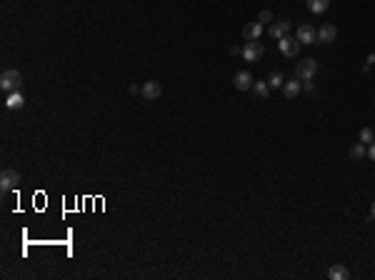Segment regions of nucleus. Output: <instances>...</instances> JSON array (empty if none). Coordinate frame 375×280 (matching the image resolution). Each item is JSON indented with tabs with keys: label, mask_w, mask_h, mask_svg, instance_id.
<instances>
[{
	"label": "nucleus",
	"mask_w": 375,
	"mask_h": 280,
	"mask_svg": "<svg viewBox=\"0 0 375 280\" xmlns=\"http://www.w3.org/2000/svg\"><path fill=\"white\" fill-rule=\"evenodd\" d=\"M20 85H23V75L18 70H5L3 75H0V88H3L5 93L20 90Z\"/></svg>",
	"instance_id": "1"
},
{
	"label": "nucleus",
	"mask_w": 375,
	"mask_h": 280,
	"mask_svg": "<svg viewBox=\"0 0 375 280\" xmlns=\"http://www.w3.org/2000/svg\"><path fill=\"white\" fill-rule=\"evenodd\" d=\"M318 73V63L313 58H305L295 65V78L298 80H313V75Z\"/></svg>",
	"instance_id": "2"
},
{
	"label": "nucleus",
	"mask_w": 375,
	"mask_h": 280,
	"mask_svg": "<svg viewBox=\"0 0 375 280\" xmlns=\"http://www.w3.org/2000/svg\"><path fill=\"white\" fill-rule=\"evenodd\" d=\"M278 45H280V53H283L285 58H295V55L300 53V40L293 38V35H283V38L278 40Z\"/></svg>",
	"instance_id": "3"
},
{
	"label": "nucleus",
	"mask_w": 375,
	"mask_h": 280,
	"mask_svg": "<svg viewBox=\"0 0 375 280\" xmlns=\"http://www.w3.org/2000/svg\"><path fill=\"white\" fill-rule=\"evenodd\" d=\"M263 53H265V48H263V43H260V40H248V43H245V48H243V58H245L248 63L260 60V58H263Z\"/></svg>",
	"instance_id": "4"
},
{
	"label": "nucleus",
	"mask_w": 375,
	"mask_h": 280,
	"mask_svg": "<svg viewBox=\"0 0 375 280\" xmlns=\"http://www.w3.org/2000/svg\"><path fill=\"white\" fill-rule=\"evenodd\" d=\"M18 180H20V173H18V170H3V173H0V190H3V193L13 190V188L18 185Z\"/></svg>",
	"instance_id": "5"
},
{
	"label": "nucleus",
	"mask_w": 375,
	"mask_h": 280,
	"mask_svg": "<svg viewBox=\"0 0 375 280\" xmlns=\"http://www.w3.org/2000/svg\"><path fill=\"white\" fill-rule=\"evenodd\" d=\"M298 40H300V45H313V43H318V33H315V28L313 25H300L298 28V35H295Z\"/></svg>",
	"instance_id": "6"
},
{
	"label": "nucleus",
	"mask_w": 375,
	"mask_h": 280,
	"mask_svg": "<svg viewBox=\"0 0 375 280\" xmlns=\"http://www.w3.org/2000/svg\"><path fill=\"white\" fill-rule=\"evenodd\" d=\"M160 93H163V88H160L158 80H148V83H143V88H140V95H143L145 100H158Z\"/></svg>",
	"instance_id": "7"
},
{
	"label": "nucleus",
	"mask_w": 375,
	"mask_h": 280,
	"mask_svg": "<svg viewBox=\"0 0 375 280\" xmlns=\"http://www.w3.org/2000/svg\"><path fill=\"white\" fill-rule=\"evenodd\" d=\"M268 33H270V38L280 40L283 35H288V33H290V20H273V23H270V28H268Z\"/></svg>",
	"instance_id": "8"
},
{
	"label": "nucleus",
	"mask_w": 375,
	"mask_h": 280,
	"mask_svg": "<svg viewBox=\"0 0 375 280\" xmlns=\"http://www.w3.org/2000/svg\"><path fill=\"white\" fill-rule=\"evenodd\" d=\"M233 83H235V88H238V90H250L255 80H253V75H250L248 70H238V73H235V78H233Z\"/></svg>",
	"instance_id": "9"
},
{
	"label": "nucleus",
	"mask_w": 375,
	"mask_h": 280,
	"mask_svg": "<svg viewBox=\"0 0 375 280\" xmlns=\"http://www.w3.org/2000/svg\"><path fill=\"white\" fill-rule=\"evenodd\" d=\"M300 90H303V83H300V80H285V83H283V95H285L288 100L298 98Z\"/></svg>",
	"instance_id": "10"
},
{
	"label": "nucleus",
	"mask_w": 375,
	"mask_h": 280,
	"mask_svg": "<svg viewBox=\"0 0 375 280\" xmlns=\"http://www.w3.org/2000/svg\"><path fill=\"white\" fill-rule=\"evenodd\" d=\"M260 35H263V23H258V20H255V23H248V25L243 28V38H245V40H258Z\"/></svg>",
	"instance_id": "11"
},
{
	"label": "nucleus",
	"mask_w": 375,
	"mask_h": 280,
	"mask_svg": "<svg viewBox=\"0 0 375 280\" xmlns=\"http://www.w3.org/2000/svg\"><path fill=\"white\" fill-rule=\"evenodd\" d=\"M335 35H338L335 25L325 23V25H320V30H318V43H333V40H335Z\"/></svg>",
	"instance_id": "12"
},
{
	"label": "nucleus",
	"mask_w": 375,
	"mask_h": 280,
	"mask_svg": "<svg viewBox=\"0 0 375 280\" xmlns=\"http://www.w3.org/2000/svg\"><path fill=\"white\" fill-rule=\"evenodd\" d=\"M23 105H25V98L20 95V90L8 93V98H5V108H8V110H20Z\"/></svg>",
	"instance_id": "13"
},
{
	"label": "nucleus",
	"mask_w": 375,
	"mask_h": 280,
	"mask_svg": "<svg viewBox=\"0 0 375 280\" xmlns=\"http://www.w3.org/2000/svg\"><path fill=\"white\" fill-rule=\"evenodd\" d=\"M250 90H253V95H255L258 100H268V98H270V85L263 83V80H255Z\"/></svg>",
	"instance_id": "14"
},
{
	"label": "nucleus",
	"mask_w": 375,
	"mask_h": 280,
	"mask_svg": "<svg viewBox=\"0 0 375 280\" xmlns=\"http://www.w3.org/2000/svg\"><path fill=\"white\" fill-rule=\"evenodd\" d=\"M328 278H333V280H348L350 273H348V268H343V265H330V268H328Z\"/></svg>",
	"instance_id": "15"
},
{
	"label": "nucleus",
	"mask_w": 375,
	"mask_h": 280,
	"mask_svg": "<svg viewBox=\"0 0 375 280\" xmlns=\"http://www.w3.org/2000/svg\"><path fill=\"white\" fill-rule=\"evenodd\" d=\"M328 8H330V0H308V10L315 13V15L325 13Z\"/></svg>",
	"instance_id": "16"
},
{
	"label": "nucleus",
	"mask_w": 375,
	"mask_h": 280,
	"mask_svg": "<svg viewBox=\"0 0 375 280\" xmlns=\"http://www.w3.org/2000/svg\"><path fill=\"white\" fill-rule=\"evenodd\" d=\"M365 155H368V150H365L363 143H358V145L350 148V158H353V160H360V158H365Z\"/></svg>",
	"instance_id": "17"
},
{
	"label": "nucleus",
	"mask_w": 375,
	"mask_h": 280,
	"mask_svg": "<svg viewBox=\"0 0 375 280\" xmlns=\"http://www.w3.org/2000/svg\"><path fill=\"white\" fill-rule=\"evenodd\" d=\"M373 140H375V133H373L370 128H363V130H360V143H363V145H370Z\"/></svg>",
	"instance_id": "18"
},
{
	"label": "nucleus",
	"mask_w": 375,
	"mask_h": 280,
	"mask_svg": "<svg viewBox=\"0 0 375 280\" xmlns=\"http://www.w3.org/2000/svg\"><path fill=\"white\" fill-rule=\"evenodd\" d=\"M283 83H285V80H283L280 73H270V78H268V85H270V88H283Z\"/></svg>",
	"instance_id": "19"
},
{
	"label": "nucleus",
	"mask_w": 375,
	"mask_h": 280,
	"mask_svg": "<svg viewBox=\"0 0 375 280\" xmlns=\"http://www.w3.org/2000/svg\"><path fill=\"white\" fill-rule=\"evenodd\" d=\"M258 23H273V13L270 10H260V15H258Z\"/></svg>",
	"instance_id": "20"
},
{
	"label": "nucleus",
	"mask_w": 375,
	"mask_h": 280,
	"mask_svg": "<svg viewBox=\"0 0 375 280\" xmlns=\"http://www.w3.org/2000/svg\"><path fill=\"white\" fill-rule=\"evenodd\" d=\"M303 90H305V93H313V90H315L313 80H303Z\"/></svg>",
	"instance_id": "21"
},
{
	"label": "nucleus",
	"mask_w": 375,
	"mask_h": 280,
	"mask_svg": "<svg viewBox=\"0 0 375 280\" xmlns=\"http://www.w3.org/2000/svg\"><path fill=\"white\" fill-rule=\"evenodd\" d=\"M368 158H370V160H375V140L368 145Z\"/></svg>",
	"instance_id": "22"
},
{
	"label": "nucleus",
	"mask_w": 375,
	"mask_h": 280,
	"mask_svg": "<svg viewBox=\"0 0 375 280\" xmlns=\"http://www.w3.org/2000/svg\"><path fill=\"white\" fill-rule=\"evenodd\" d=\"M230 53H233V55H243V48H238V45H233V48H230Z\"/></svg>",
	"instance_id": "23"
},
{
	"label": "nucleus",
	"mask_w": 375,
	"mask_h": 280,
	"mask_svg": "<svg viewBox=\"0 0 375 280\" xmlns=\"http://www.w3.org/2000/svg\"><path fill=\"white\" fill-rule=\"evenodd\" d=\"M370 220H375V200H373V205H370Z\"/></svg>",
	"instance_id": "24"
}]
</instances>
